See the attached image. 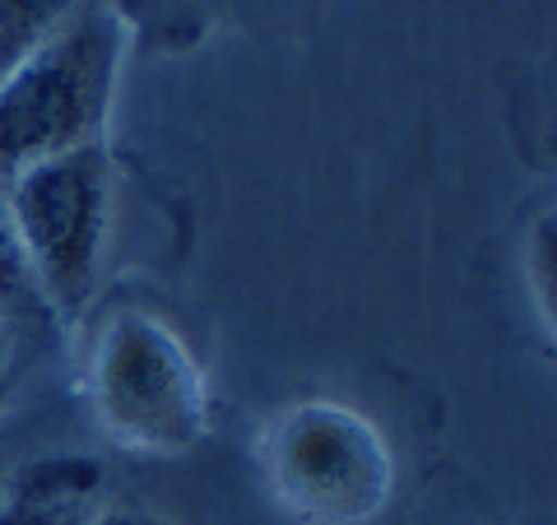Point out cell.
<instances>
[{
    "label": "cell",
    "instance_id": "1",
    "mask_svg": "<svg viewBox=\"0 0 557 525\" xmlns=\"http://www.w3.org/2000/svg\"><path fill=\"white\" fill-rule=\"evenodd\" d=\"M121 61L126 20L112 0H84L57 38L0 80V182L28 163L102 145Z\"/></svg>",
    "mask_w": 557,
    "mask_h": 525
},
{
    "label": "cell",
    "instance_id": "2",
    "mask_svg": "<svg viewBox=\"0 0 557 525\" xmlns=\"http://www.w3.org/2000/svg\"><path fill=\"white\" fill-rule=\"evenodd\" d=\"M98 428L139 456H186L209 432V381L177 326L149 307H116L84 363Z\"/></svg>",
    "mask_w": 557,
    "mask_h": 525
},
{
    "label": "cell",
    "instance_id": "3",
    "mask_svg": "<svg viewBox=\"0 0 557 525\" xmlns=\"http://www.w3.org/2000/svg\"><path fill=\"white\" fill-rule=\"evenodd\" d=\"M260 475L298 525H372L395 498L386 432L344 400H293L260 428Z\"/></svg>",
    "mask_w": 557,
    "mask_h": 525
},
{
    "label": "cell",
    "instance_id": "4",
    "mask_svg": "<svg viewBox=\"0 0 557 525\" xmlns=\"http://www.w3.org/2000/svg\"><path fill=\"white\" fill-rule=\"evenodd\" d=\"M5 209L28 256L38 297L75 321L98 289L112 229V159L108 145H84L28 163L5 178Z\"/></svg>",
    "mask_w": 557,
    "mask_h": 525
},
{
    "label": "cell",
    "instance_id": "5",
    "mask_svg": "<svg viewBox=\"0 0 557 525\" xmlns=\"http://www.w3.org/2000/svg\"><path fill=\"white\" fill-rule=\"evenodd\" d=\"M94 488H98V465L89 461L38 465L20 479V488H10L0 525H79L89 516Z\"/></svg>",
    "mask_w": 557,
    "mask_h": 525
},
{
    "label": "cell",
    "instance_id": "6",
    "mask_svg": "<svg viewBox=\"0 0 557 525\" xmlns=\"http://www.w3.org/2000/svg\"><path fill=\"white\" fill-rule=\"evenodd\" d=\"M84 10V0H0V80Z\"/></svg>",
    "mask_w": 557,
    "mask_h": 525
},
{
    "label": "cell",
    "instance_id": "7",
    "mask_svg": "<svg viewBox=\"0 0 557 525\" xmlns=\"http://www.w3.org/2000/svg\"><path fill=\"white\" fill-rule=\"evenodd\" d=\"M38 297V284H33V270H28V256L20 247V233L10 223V209H5V191H0V312H20Z\"/></svg>",
    "mask_w": 557,
    "mask_h": 525
},
{
    "label": "cell",
    "instance_id": "8",
    "mask_svg": "<svg viewBox=\"0 0 557 525\" xmlns=\"http://www.w3.org/2000/svg\"><path fill=\"white\" fill-rule=\"evenodd\" d=\"M525 279H534V297L544 321L553 326V215L539 219L534 237L525 242Z\"/></svg>",
    "mask_w": 557,
    "mask_h": 525
},
{
    "label": "cell",
    "instance_id": "9",
    "mask_svg": "<svg viewBox=\"0 0 557 525\" xmlns=\"http://www.w3.org/2000/svg\"><path fill=\"white\" fill-rule=\"evenodd\" d=\"M79 525H168L149 512H135V506H102V512H89Z\"/></svg>",
    "mask_w": 557,
    "mask_h": 525
},
{
    "label": "cell",
    "instance_id": "10",
    "mask_svg": "<svg viewBox=\"0 0 557 525\" xmlns=\"http://www.w3.org/2000/svg\"><path fill=\"white\" fill-rule=\"evenodd\" d=\"M10 349H14V326H10V312H0V373L10 367Z\"/></svg>",
    "mask_w": 557,
    "mask_h": 525
},
{
    "label": "cell",
    "instance_id": "11",
    "mask_svg": "<svg viewBox=\"0 0 557 525\" xmlns=\"http://www.w3.org/2000/svg\"><path fill=\"white\" fill-rule=\"evenodd\" d=\"M5 502H10V488H5V484H0V512H5Z\"/></svg>",
    "mask_w": 557,
    "mask_h": 525
}]
</instances>
